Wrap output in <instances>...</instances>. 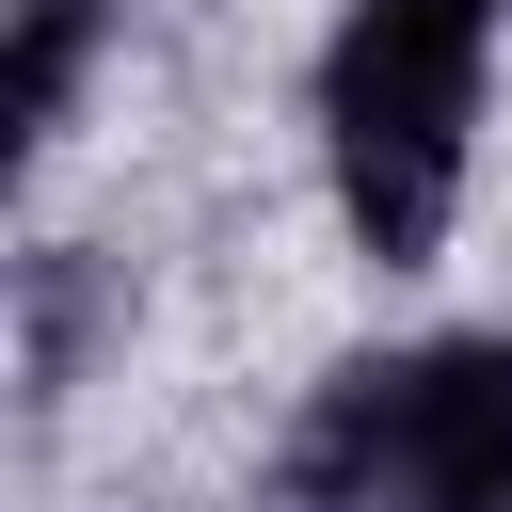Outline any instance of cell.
Segmentation results:
<instances>
[{
  "label": "cell",
  "mask_w": 512,
  "mask_h": 512,
  "mask_svg": "<svg viewBox=\"0 0 512 512\" xmlns=\"http://www.w3.org/2000/svg\"><path fill=\"white\" fill-rule=\"evenodd\" d=\"M480 80H496V0H336L320 32V176L352 256L432 272L464 224L480 160Z\"/></svg>",
  "instance_id": "obj_1"
},
{
  "label": "cell",
  "mask_w": 512,
  "mask_h": 512,
  "mask_svg": "<svg viewBox=\"0 0 512 512\" xmlns=\"http://www.w3.org/2000/svg\"><path fill=\"white\" fill-rule=\"evenodd\" d=\"M80 64H96V0H16V80H0V128H16V160H32V144H64V112H80Z\"/></svg>",
  "instance_id": "obj_3"
},
{
  "label": "cell",
  "mask_w": 512,
  "mask_h": 512,
  "mask_svg": "<svg viewBox=\"0 0 512 512\" xmlns=\"http://www.w3.org/2000/svg\"><path fill=\"white\" fill-rule=\"evenodd\" d=\"M288 512H512V336L352 352L288 432Z\"/></svg>",
  "instance_id": "obj_2"
}]
</instances>
